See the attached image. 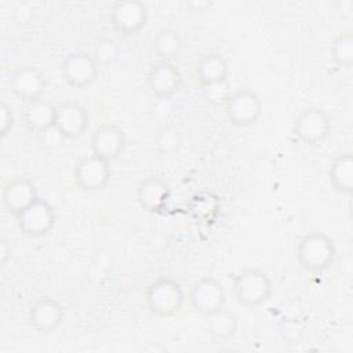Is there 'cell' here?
Instances as JSON below:
<instances>
[{"mask_svg": "<svg viewBox=\"0 0 353 353\" xmlns=\"http://www.w3.org/2000/svg\"><path fill=\"white\" fill-rule=\"evenodd\" d=\"M8 259H11V245L8 244L7 240L3 239L1 244H0V262H1V265L6 266Z\"/></svg>", "mask_w": 353, "mask_h": 353, "instance_id": "83f0119b", "label": "cell"}, {"mask_svg": "<svg viewBox=\"0 0 353 353\" xmlns=\"http://www.w3.org/2000/svg\"><path fill=\"white\" fill-rule=\"evenodd\" d=\"M218 201L212 199L210 194H197L192 199L189 204V210L197 219H205L210 216L211 210L216 211Z\"/></svg>", "mask_w": 353, "mask_h": 353, "instance_id": "484cf974", "label": "cell"}, {"mask_svg": "<svg viewBox=\"0 0 353 353\" xmlns=\"http://www.w3.org/2000/svg\"><path fill=\"white\" fill-rule=\"evenodd\" d=\"M88 124L90 116L83 105L74 101H66L57 105L54 127L63 139H74L81 137Z\"/></svg>", "mask_w": 353, "mask_h": 353, "instance_id": "4fadbf2b", "label": "cell"}, {"mask_svg": "<svg viewBox=\"0 0 353 353\" xmlns=\"http://www.w3.org/2000/svg\"><path fill=\"white\" fill-rule=\"evenodd\" d=\"M328 179L332 188L342 194L353 192V156L350 152L336 154L328 170Z\"/></svg>", "mask_w": 353, "mask_h": 353, "instance_id": "ffe728a7", "label": "cell"}, {"mask_svg": "<svg viewBox=\"0 0 353 353\" xmlns=\"http://www.w3.org/2000/svg\"><path fill=\"white\" fill-rule=\"evenodd\" d=\"M148 310L157 317H171L179 313L185 303L182 285L172 277H159L145 290Z\"/></svg>", "mask_w": 353, "mask_h": 353, "instance_id": "7a4b0ae2", "label": "cell"}, {"mask_svg": "<svg viewBox=\"0 0 353 353\" xmlns=\"http://www.w3.org/2000/svg\"><path fill=\"white\" fill-rule=\"evenodd\" d=\"M292 131L301 142L306 145H317L323 142L331 131L330 116L319 106H307L296 114Z\"/></svg>", "mask_w": 353, "mask_h": 353, "instance_id": "5b68a950", "label": "cell"}, {"mask_svg": "<svg viewBox=\"0 0 353 353\" xmlns=\"http://www.w3.org/2000/svg\"><path fill=\"white\" fill-rule=\"evenodd\" d=\"M232 290L240 305L248 309H256L269 301L273 287L270 277L263 270L245 268L234 276Z\"/></svg>", "mask_w": 353, "mask_h": 353, "instance_id": "3957f363", "label": "cell"}, {"mask_svg": "<svg viewBox=\"0 0 353 353\" xmlns=\"http://www.w3.org/2000/svg\"><path fill=\"white\" fill-rule=\"evenodd\" d=\"M223 109L228 120L233 125L250 127L254 125L262 114V101L252 90L239 88L232 91Z\"/></svg>", "mask_w": 353, "mask_h": 353, "instance_id": "277c9868", "label": "cell"}, {"mask_svg": "<svg viewBox=\"0 0 353 353\" xmlns=\"http://www.w3.org/2000/svg\"><path fill=\"white\" fill-rule=\"evenodd\" d=\"M331 58L339 68H350L353 65V36L350 30L341 32L331 43Z\"/></svg>", "mask_w": 353, "mask_h": 353, "instance_id": "603a6c76", "label": "cell"}, {"mask_svg": "<svg viewBox=\"0 0 353 353\" xmlns=\"http://www.w3.org/2000/svg\"><path fill=\"white\" fill-rule=\"evenodd\" d=\"M55 112L57 106L46 98H40L32 102H28L22 119L26 128L34 134H46L55 124Z\"/></svg>", "mask_w": 353, "mask_h": 353, "instance_id": "ac0fdd59", "label": "cell"}, {"mask_svg": "<svg viewBox=\"0 0 353 353\" xmlns=\"http://www.w3.org/2000/svg\"><path fill=\"white\" fill-rule=\"evenodd\" d=\"M112 170L108 160L91 153L80 157L73 167L76 185L87 192L103 189L110 181Z\"/></svg>", "mask_w": 353, "mask_h": 353, "instance_id": "52a82bcc", "label": "cell"}, {"mask_svg": "<svg viewBox=\"0 0 353 353\" xmlns=\"http://www.w3.org/2000/svg\"><path fill=\"white\" fill-rule=\"evenodd\" d=\"M228 62L219 54H207L199 58L194 65V74L200 85L222 81L228 79Z\"/></svg>", "mask_w": 353, "mask_h": 353, "instance_id": "44dd1931", "label": "cell"}, {"mask_svg": "<svg viewBox=\"0 0 353 353\" xmlns=\"http://www.w3.org/2000/svg\"><path fill=\"white\" fill-rule=\"evenodd\" d=\"M149 11L146 4L138 0L116 1L110 10V23L119 33L134 36L148 23Z\"/></svg>", "mask_w": 353, "mask_h": 353, "instance_id": "ba28073f", "label": "cell"}, {"mask_svg": "<svg viewBox=\"0 0 353 353\" xmlns=\"http://www.w3.org/2000/svg\"><path fill=\"white\" fill-rule=\"evenodd\" d=\"M211 6L210 1H189L186 3V7H189L192 11H205Z\"/></svg>", "mask_w": 353, "mask_h": 353, "instance_id": "f1b7e54d", "label": "cell"}, {"mask_svg": "<svg viewBox=\"0 0 353 353\" xmlns=\"http://www.w3.org/2000/svg\"><path fill=\"white\" fill-rule=\"evenodd\" d=\"M170 196V185L161 176H146L137 186V201L142 210L150 214L163 212Z\"/></svg>", "mask_w": 353, "mask_h": 353, "instance_id": "2e32d148", "label": "cell"}, {"mask_svg": "<svg viewBox=\"0 0 353 353\" xmlns=\"http://www.w3.org/2000/svg\"><path fill=\"white\" fill-rule=\"evenodd\" d=\"M201 90H203L204 98L215 106H225L226 101L229 99V97L232 94L230 84H229L228 79L222 80V81L201 85Z\"/></svg>", "mask_w": 353, "mask_h": 353, "instance_id": "cb8c5ba5", "label": "cell"}, {"mask_svg": "<svg viewBox=\"0 0 353 353\" xmlns=\"http://www.w3.org/2000/svg\"><path fill=\"white\" fill-rule=\"evenodd\" d=\"M226 294L219 280L207 276L196 281L189 291V303L200 314L208 316L225 306Z\"/></svg>", "mask_w": 353, "mask_h": 353, "instance_id": "30bf717a", "label": "cell"}, {"mask_svg": "<svg viewBox=\"0 0 353 353\" xmlns=\"http://www.w3.org/2000/svg\"><path fill=\"white\" fill-rule=\"evenodd\" d=\"M92 57H94L95 62L98 63V66L99 65H109V63H112L117 59L119 46L110 39H102L95 44Z\"/></svg>", "mask_w": 353, "mask_h": 353, "instance_id": "d4e9b609", "label": "cell"}, {"mask_svg": "<svg viewBox=\"0 0 353 353\" xmlns=\"http://www.w3.org/2000/svg\"><path fill=\"white\" fill-rule=\"evenodd\" d=\"M146 84L154 97L170 99L179 92L182 76L172 62L157 61L148 70Z\"/></svg>", "mask_w": 353, "mask_h": 353, "instance_id": "7c38bea8", "label": "cell"}, {"mask_svg": "<svg viewBox=\"0 0 353 353\" xmlns=\"http://www.w3.org/2000/svg\"><path fill=\"white\" fill-rule=\"evenodd\" d=\"M15 124V116L12 108L6 102H0V135L6 137Z\"/></svg>", "mask_w": 353, "mask_h": 353, "instance_id": "4316f807", "label": "cell"}, {"mask_svg": "<svg viewBox=\"0 0 353 353\" xmlns=\"http://www.w3.org/2000/svg\"><path fill=\"white\" fill-rule=\"evenodd\" d=\"M61 70L66 84L73 88H87L98 76V63L91 54L73 51L62 61Z\"/></svg>", "mask_w": 353, "mask_h": 353, "instance_id": "8fae6325", "label": "cell"}, {"mask_svg": "<svg viewBox=\"0 0 353 353\" xmlns=\"http://www.w3.org/2000/svg\"><path fill=\"white\" fill-rule=\"evenodd\" d=\"M63 319L65 310L62 305L51 296L36 299L29 310V321L39 334H51L59 328Z\"/></svg>", "mask_w": 353, "mask_h": 353, "instance_id": "e0dca14e", "label": "cell"}, {"mask_svg": "<svg viewBox=\"0 0 353 353\" xmlns=\"http://www.w3.org/2000/svg\"><path fill=\"white\" fill-rule=\"evenodd\" d=\"M39 199L36 185L26 176H14L10 178L1 193V201L4 208L17 216L25 208Z\"/></svg>", "mask_w": 353, "mask_h": 353, "instance_id": "9a60e30c", "label": "cell"}, {"mask_svg": "<svg viewBox=\"0 0 353 353\" xmlns=\"http://www.w3.org/2000/svg\"><path fill=\"white\" fill-rule=\"evenodd\" d=\"M8 85L18 99L28 103L43 98L47 88V79L39 68L25 65L11 70Z\"/></svg>", "mask_w": 353, "mask_h": 353, "instance_id": "9c48e42d", "label": "cell"}, {"mask_svg": "<svg viewBox=\"0 0 353 353\" xmlns=\"http://www.w3.org/2000/svg\"><path fill=\"white\" fill-rule=\"evenodd\" d=\"M127 138L121 128L114 124L105 123L95 128L91 135V152L109 163L116 160L125 149Z\"/></svg>", "mask_w": 353, "mask_h": 353, "instance_id": "5bb4252c", "label": "cell"}, {"mask_svg": "<svg viewBox=\"0 0 353 353\" xmlns=\"http://www.w3.org/2000/svg\"><path fill=\"white\" fill-rule=\"evenodd\" d=\"M17 226L22 234L28 237H43L55 226L57 214L54 207L46 200L39 197L28 208L15 216Z\"/></svg>", "mask_w": 353, "mask_h": 353, "instance_id": "8992f818", "label": "cell"}, {"mask_svg": "<svg viewBox=\"0 0 353 353\" xmlns=\"http://www.w3.org/2000/svg\"><path fill=\"white\" fill-rule=\"evenodd\" d=\"M207 317V330L215 343H225L236 335L239 328V317L234 312L223 306Z\"/></svg>", "mask_w": 353, "mask_h": 353, "instance_id": "d6986e66", "label": "cell"}, {"mask_svg": "<svg viewBox=\"0 0 353 353\" xmlns=\"http://www.w3.org/2000/svg\"><path fill=\"white\" fill-rule=\"evenodd\" d=\"M183 48L181 34L174 29H161L153 39V51L159 61L172 62L179 57Z\"/></svg>", "mask_w": 353, "mask_h": 353, "instance_id": "7402d4cb", "label": "cell"}, {"mask_svg": "<svg viewBox=\"0 0 353 353\" xmlns=\"http://www.w3.org/2000/svg\"><path fill=\"white\" fill-rule=\"evenodd\" d=\"M295 254L299 265L306 272L319 273L328 269L334 263L336 247L328 234L314 230L299 239Z\"/></svg>", "mask_w": 353, "mask_h": 353, "instance_id": "6da1fadb", "label": "cell"}]
</instances>
